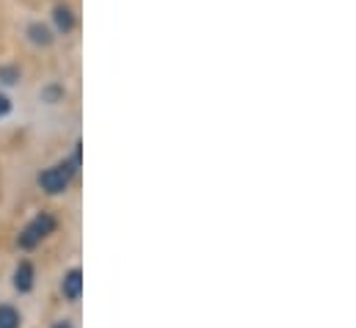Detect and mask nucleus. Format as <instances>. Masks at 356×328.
Returning a JSON list of instances; mask_svg holds the SVG:
<instances>
[{
	"instance_id": "5",
	"label": "nucleus",
	"mask_w": 356,
	"mask_h": 328,
	"mask_svg": "<svg viewBox=\"0 0 356 328\" xmlns=\"http://www.w3.org/2000/svg\"><path fill=\"white\" fill-rule=\"evenodd\" d=\"M61 290H64V295H67L70 301H78L81 293H83V273H81L78 268L70 270V273L64 276V281H61Z\"/></svg>"
},
{
	"instance_id": "6",
	"label": "nucleus",
	"mask_w": 356,
	"mask_h": 328,
	"mask_svg": "<svg viewBox=\"0 0 356 328\" xmlns=\"http://www.w3.org/2000/svg\"><path fill=\"white\" fill-rule=\"evenodd\" d=\"M14 287L19 293H28L33 287V265L31 262H19L17 270H14Z\"/></svg>"
},
{
	"instance_id": "11",
	"label": "nucleus",
	"mask_w": 356,
	"mask_h": 328,
	"mask_svg": "<svg viewBox=\"0 0 356 328\" xmlns=\"http://www.w3.org/2000/svg\"><path fill=\"white\" fill-rule=\"evenodd\" d=\"M56 328H72V323H70V320H58V323H56Z\"/></svg>"
},
{
	"instance_id": "8",
	"label": "nucleus",
	"mask_w": 356,
	"mask_h": 328,
	"mask_svg": "<svg viewBox=\"0 0 356 328\" xmlns=\"http://www.w3.org/2000/svg\"><path fill=\"white\" fill-rule=\"evenodd\" d=\"M47 105H58L61 99H64V85H58V83H50V85H44L42 88V94H39Z\"/></svg>"
},
{
	"instance_id": "10",
	"label": "nucleus",
	"mask_w": 356,
	"mask_h": 328,
	"mask_svg": "<svg viewBox=\"0 0 356 328\" xmlns=\"http://www.w3.org/2000/svg\"><path fill=\"white\" fill-rule=\"evenodd\" d=\"M8 113H11V99L0 91V119H3V116H8Z\"/></svg>"
},
{
	"instance_id": "3",
	"label": "nucleus",
	"mask_w": 356,
	"mask_h": 328,
	"mask_svg": "<svg viewBox=\"0 0 356 328\" xmlns=\"http://www.w3.org/2000/svg\"><path fill=\"white\" fill-rule=\"evenodd\" d=\"M56 232V218L50 215V213H42V215H36L25 229H22V235H19V246L22 248H33L39 246L47 235H53Z\"/></svg>"
},
{
	"instance_id": "7",
	"label": "nucleus",
	"mask_w": 356,
	"mask_h": 328,
	"mask_svg": "<svg viewBox=\"0 0 356 328\" xmlns=\"http://www.w3.org/2000/svg\"><path fill=\"white\" fill-rule=\"evenodd\" d=\"M22 81V69L17 64H0V83L3 85H17Z\"/></svg>"
},
{
	"instance_id": "4",
	"label": "nucleus",
	"mask_w": 356,
	"mask_h": 328,
	"mask_svg": "<svg viewBox=\"0 0 356 328\" xmlns=\"http://www.w3.org/2000/svg\"><path fill=\"white\" fill-rule=\"evenodd\" d=\"M56 33H53V28L47 25V22H42V19H31L28 25H25V42L31 44V47H36V50H50L53 44H56Z\"/></svg>"
},
{
	"instance_id": "1",
	"label": "nucleus",
	"mask_w": 356,
	"mask_h": 328,
	"mask_svg": "<svg viewBox=\"0 0 356 328\" xmlns=\"http://www.w3.org/2000/svg\"><path fill=\"white\" fill-rule=\"evenodd\" d=\"M78 165H81V147L75 149L72 161H64V163L47 168L44 174H39L42 190H47V193H64V190L70 188V179H72V174L78 171Z\"/></svg>"
},
{
	"instance_id": "9",
	"label": "nucleus",
	"mask_w": 356,
	"mask_h": 328,
	"mask_svg": "<svg viewBox=\"0 0 356 328\" xmlns=\"http://www.w3.org/2000/svg\"><path fill=\"white\" fill-rule=\"evenodd\" d=\"M19 326V312L14 306H0V328H17Z\"/></svg>"
},
{
	"instance_id": "2",
	"label": "nucleus",
	"mask_w": 356,
	"mask_h": 328,
	"mask_svg": "<svg viewBox=\"0 0 356 328\" xmlns=\"http://www.w3.org/2000/svg\"><path fill=\"white\" fill-rule=\"evenodd\" d=\"M50 28H53L56 36H72L75 28H78V11H75V6L67 3V0L56 3L50 8Z\"/></svg>"
}]
</instances>
